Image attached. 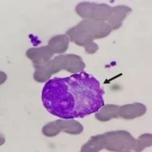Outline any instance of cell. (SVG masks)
<instances>
[{
	"label": "cell",
	"mask_w": 152,
	"mask_h": 152,
	"mask_svg": "<svg viewBox=\"0 0 152 152\" xmlns=\"http://www.w3.org/2000/svg\"><path fill=\"white\" fill-rule=\"evenodd\" d=\"M104 92L100 82L84 71L46 82L41 99L45 108L65 120L82 118L104 107Z\"/></svg>",
	"instance_id": "cell-1"
},
{
	"label": "cell",
	"mask_w": 152,
	"mask_h": 152,
	"mask_svg": "<svg viewBox=\"0 0 152 152\" xmlns=\"http://www.w3.org/2000/svg\"><path fill=\"white\" fill-rule=\"evenodd\" d=\"M112 31L107 22L84 20L75 28L71 29L67 34L71 41L83 46L88 54H93L99 49V46L94 42V39L107 37Z\"/></svg>",
	"instance_id": "cell-2"
},
{
	"label": "cell",
	"mask_w": 152,
	"mask_h": 152,
	"mask_svg": "<svg viewBox=\"0 0 152 152\" xmlns=\"http://www.w3.org/2000/svg\"><path fill=\"white\" fill-rule=\"evenodd\" d=\"M135 146L136 140L127 131H112L92 137L82 146L81 152H99L103 148L111 151L123 152L134 149Z\"/></svg>",
	"instance_id": "cell-3"
},
{
	"label": "cell",
	"mask_w": 152,
	"mask_h": 152,
	"mask_svg": "<svg viewBox=\"0 0 152 152\" xmlns=\"http://www.w3.org/2000/svg\"><path fill=\"white\" fill-rule=\"evenodd\" d=\"M112 7L105 3L82 2L76 7L77 14L82 18L91 20L107 22L111 15Z\"/></svg>",
	"instance_id": "cell-4"
},
{
	"label": "cell",
	"mask_w": 152,
	"mask_h": 152,
	"mask_svg": "<svg viewBox=\"0 0 152 152\" xmlns=\"http://www.w3.org/2000/svg\"><path fill=\"white\" fill-rule=\"evenodd\" d=\"M131 11L132 9L125 5L113 7L111 15L106 22L111 26L112 30L118 29L121 27L124 20Z\"/></svg>",
	"instance_id": "cell-5"
},
{
	"label": "cell",
	"mask_w": 152,
	"mask_h": 152,
	"mask_svg": "<svg viewBox=\"0 0 152 152\" xmlns=\"http://www.w3.org/2000/svg\"><path fill=\"white\" fill-rule=\"evenodd\" d=\"M146 107L143 104L134 103L119 107L118 114V117L130 120L142 116L146 113Z\"/></svg>",
	"instance_id": "cell-6"
},
{
	"label": "cell",
	"mask_w": 152,
	"mask_h": 152,
	"mask_svg": "<svg viewBox=\"0 0 152 152\" xmlns=\"http://www.w3.org/2000/svg\"><path fill=\"white\" fill-rule=\"evenodd\" d=\"M119 106L114 104H108L102 108L100 111H98L95 114V117L98 120L107 121L112 118H118Z\"/></svg>",
	"instance_id": "cell-7"
},
{
	"label": "cell",
	"mask_w": 152,
	"mask_h": 152,
	"mask_svg": "<svg viewBox=\"0 0 152 152\" xmlns=\"http://www.w3.org/2000/svg\"><path fill=\"white\" fill-rule=\"evenodd\" d=\"M69 43L68 37L65 35H60L52 39L50 41V46L55 52H62L66 50Z\"/></svg>",
	"instance_id": "cell-8"
},
{
	"label": "cell",
	"mask_w": 152,
	"mask_h": 152,
	"mask_svg": "<svg viewBox=\"0 0 152 152\" xmlns=\"http://www.w3.org/2000/svg\"><path fill=\"white\" fill-rule=\"evenodd\" d=\"M151 144V135L150 134H144L140 136L136 140V146L134 148L135 151L139 152L147 146H150Z\"/></svg>",
	"instance_id": "cell-9"
}]
</instances>
